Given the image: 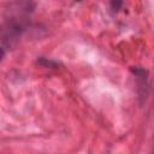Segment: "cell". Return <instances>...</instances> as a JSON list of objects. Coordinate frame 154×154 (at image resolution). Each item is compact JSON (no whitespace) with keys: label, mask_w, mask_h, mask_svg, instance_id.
I'll return each instance as SVG.
<instances>
[{"label":"cell","mask_w":154,"mask_h":154,"mask_svg":"<svg viewBox=\"0 0 154 154\" xmlns=\"http://www.w3.org/2000/svg\"><path fill=\"white\" fill-rule=\"evenodd\" d=\"M4 57H5V51H4V48L0 47V61L4 59Z\"/></svg>","instance_id":"cell-1"}]
</instances>
